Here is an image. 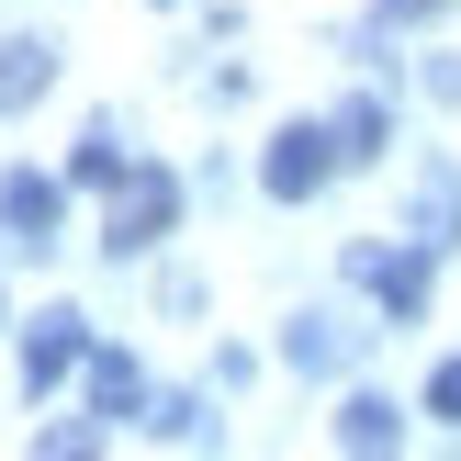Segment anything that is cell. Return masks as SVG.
<instances>
[{"label":"cell","mask_w":461,"mask_h":461,"mask_svg":"<svg viewBox=\"0 0 461 461\" xmlns=\"http://www.w3.org/2000/svg\"><path fill=\"white\" fill-rule=\"evenodd\" d=\"M282 349H293V372H338V360L360 349V327H338V315H304V327H293Z\"/></svg>","instance_id":"9"},{"label":"cell","mask_w":461,"mask_h":461,"mask_svg":"<svg viewBox=\"0 0 461 461\" xmlns=\"http://www.w3.org/2000/svg\"><path fill=\"white\" fill-rule=\"evenodd\" d=\"M428 12H450V0H383V23H428Z\"/></svg>","instance_id":"14"},{"label":"cell","mask_w":461,"mask_h":461,"mask_svg":"<svg viewBox=\"0 0 461 461\" xmlns=\"http://www.w3.org/2000/svg\"><path fill=\"white\" fill-rule=\"evenodd\" d=\"M327 169H349V158H338V124H282V135H270V158H259L270 203H304V192H327Z\"/></svg>","instance_id":"2"},{"label":"cell","mask_w":461,"mask_h":461,"mask_svg":"<svg viewBox=\"0 0 461 461\" xmlns=\"http://www.w3.org/2000/svg\"><path fill=\"white\" fill-rule=\"evenodd\" d=\"M338 158H383V102H349V113H338Z\"/></svg>","instance_id":"12"},{"label":"cell","mask_w":461,"mask_h":461,"mask_svg":"<svg viewBox=\"0 0 461 461\" xmlns=\"http://www.w3.org/2000/svg\"><path fill=\"white\" fill-rule=\"evenodd\" d=\"M450 237H461V180H450V169H428V180H417V248L439 259Z\"/></svg>","instance_id":"8"},{"label":"cell","mask_w":461,"mask_h":461,"mask_svg":"<svg viewBox=\"0 0 461 461\" xmlns=\"http://www.w3.org/2000/svg\"><path fill=\"white\" fill-rule=\"evenodd\" d=\"M45 79H57V57H45L34 34H12V45H0V113H23V102H45Z\"/></svg>","instance_id":"7"},{"label":"cell","mask_w":461,"mask_h":461,"mask_svg":"<svg viewBox=\"0 0 461 461\" xmlns=\"http://www.w3.org/2000/svg\"><path fill=\"white\" fill-rule=\"evenodd\" d=\"M57 214H68V192L45 169H12V180H0V225H12L23 248H57Z\"/></svg>","instance_id":"5"},{"label":"cell","mask_w":461,"mask_h":461,"mask_svg":"<svg viewBox=\"0 0 461 461\" xmlns=\"http://www.w3.org/2000/svg\"><path fill=\"white\" fill-rule=\"evenodd\" d=\"M338 439H349V450H394V439H405V417H394L383 394H349V405H338Z\"/></svg>","instance_id":"10"},{"label":"cell","mask_w":461,"mask_h":461,"mask_svg":"<svg viewBox=\"0 0 461 461\" xmlns=\"http://www.w3.org/2000/svg\"><path fill=\"white\" fill-rule=\"evenodd\" d=\"M169 225H180V180H169V169H124V180H113V225H102V248H113V259L158 248Z\"/></svg>","instance_id":"1"},{"label":"cell","mask_w":461,"mask_h":461,"mask_svg":"<svg viewBox=\"0 0 461 461\" xmlns=\"http://www.w3.org/2000/svg\"><path fill=\"white\" fill-rule=\"evenodd\" d=\"M428 417H450V428H461V360H439V372H428Z\"/></svg>","instance_id":"13"},{"label":"cell","mask_w":461,"mask_h":461,"mask_svg":"<svg viewBox=\"0 0 461 461\" xmlns=\"http://www.w3.org/2000/svg\"><path fill=\"white\" fill-rule=\"evenodd\" d=\"M79 360H90V327H79V315H68V304L34 315V338H23V394H57Z\"/></svg>","instance_id":"3"},{"label":"cell","mask_w":461,"mask_h":461,"mask_svg":"<svg viewBox=\"0 0 461 461\" xmlns=\"http://www.w3.org/2000/svg\"><path fill=\"white\" fill-rule=\"evenodd\" d=\"M349 282H372L383 315L417 327V315H428V248H405V259H394V248H349Z\"/></svg>","instance_id":"4"},{"label":"cell","mask_w":461,"mask_h":461,"mask_svg":"<svg viewBox=\"0 0 461 461\" xmlns=\"http://www.w3.org/2000/svg\"><path fill=\"white\" fill-rule=\"evenodd\" d=\"M68 180H90V192H113V180H124V147H113V124H90V135H79Z\"/></svg>","instance_id":"11"},{"label":"cell","mask_w":461,"mask_h":461,"mask_svg":"<svg viewBox=\"0 0 461 461\" xmlns=\"http://www.w3.org/2000/svg\"><path fill=\"white\" fill-rule=\"evenodd\" d=\"M90 417H102V428H124V417H147V372H135L124 349H102V360H90Z\"/></svg>","instance_id":"6"}]
</instances>
